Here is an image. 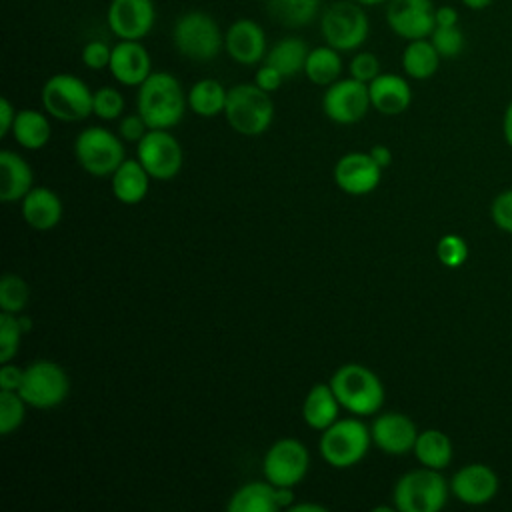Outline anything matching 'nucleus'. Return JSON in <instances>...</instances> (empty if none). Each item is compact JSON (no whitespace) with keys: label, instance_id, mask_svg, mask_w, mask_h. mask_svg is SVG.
Instances as JSON below:
<instances>
[{"label":"nucleus","instance_id":"f257e3e1","mask_svg":"<svg viewBox=\"0 0 512 512\" xmlns=\"http://www.w3.org/2000/svg\"><path fill=\"white\" fill-rule=\"evenodd\" d=\"M188 106V96L180 80L170 72H152L136 94V112L144 118L148 128L168 130L176 126Z\"/></svg>","mask_w":512,"mask_h":512},{"label":"nucleus","instance_id":"f03ea898","mask_svg":"<svg viewBox=\"0 0 512 512\" xmlns=\"http://www.w3.org/2000/svg\"><path fill=\"white\" fill-rule=\"evenodd\" d=\"M172 44L188 60L210 62L224 48V32L208 12L188 10L172 26Z\"/></svg>","mask_w":512,"mask_h":512},{"label":"nucleus","instance_id":"7ed1b4c3","mask_svg":"<svg viewBox=\"0 0 512 512\" xmlns=\"http://www.w3.org/2000/svg\"><path fill=\"white\" fill-rule=\"evenodd\" d=\"M342 408L356 416L376 414L384 404V386L380 378L362 364L340 366L328 382Z\"/></svg>","mask_w":512,"mask_h":512},{"label":"nucleus","instance_id":"20e7f679","mask_svg":"<svg viewBox=\"0 0 512 512\" xmlns=\"http://www.w3.org/2000/svg\"><path fill=\"white\" fill-rule=\"evenodd\" d=\"M450 482L434 468H416L402 474L392 490L398 512H438L446 506Z\"/></svg>","mask_w":512,"mask_h":512},{"label":"nucleus","instance_id":"39448f33","mask_svg":"<svg viewBox=\"0 0 512 512\" xmlns=\"http://www.w3.org/2000/svg\"><path fill=\"white\" fill-rule=\"evenodd\" d=\"M224 116L234 132L242 136H258L266 132L274 120L272 96L254 82L236 84L228 88Z\"/></svg>","mask_w":512,"mask_h":512},{"label":"nucleus","instance_id":"423d86ee","mask_svg":"<svg viewBox=\"0 0 512 512\" xmlns=\"http://www.w3.org/2000/svg\"><path fill=\"white\" fill-rule=\"evenodd\" d=\"M320 34L338 52L358 50L370 34V20L364 6L354 0L330 4L320 14Z\"/></svg>","mask_w":512,"mask_h":512},{"label":"nucleus","instance_id":"0eeeda50","mask_svg":"<svg viewBox=\"0 0 512 512\" xmlns=\"http://www.w3.org/2000/svg\"><path fill=\"white\" fill-rule=\"evenodd\" d=\"M40 100L48 116L62 122H80L92 114L94 92L78 76L58 72L44 82Z\"/></svg>","mask_w":512,"mask_h":512},{"label":"nucleus","instance_id":"6e6552de","mask_svg":"<svg viewBox=\"0 0 512 512\" xmlns=\"http://www.w3.org/2000/svg\"><path fill=\"white\" fill-rule=\"evenodd\" d=\"M372 442V434L358 418H338L320 436V454L332 468L358 464Z\"/></svg>","mask_w":512,"mask_h":512},{"label":"nucleus","instance_id":"1a4fd4ad","mask_svg":"<svg viewBox=\"0 0 512 512\" xmlns=\"http://www.w3.org/2000/svg\"><path fill=\"white\" fill-rule=\"evenodd\" d=\"M74 156L78 164L92 176H112L126 160L122 140L102 126L84 128L74 140Z\"/></svg>","mask_w":512,"mask_h":512},{"label":"nucleus","instance_id":"9d476101","mask_svg":"<svg viewBox=\"0 0 512 512\" xmlns=\"http://www.w3.org/2000/svg\"><path fill=\"white\" fill-rule=\"evenodd\" d=\"M70 390V380L64 368L52 360H36L24 368V378L18 394L28 406L48 410L60 406Z\"/></svg>","mask_w":512,"mask_h":512},{"label":"nucleus","instance_id":"9b49d317","mask_svg":"<svg viewBox=\"0 0 512 512\" xmlns=\"http://www.w3.org/2000/svg\"><path fill=\"white\" fill-rule=\"evenodd\" d=\"M136 158L154 180H172L178 176L184 154L180 142L168 132L150 128L136 146Z\"/></svg>","mask_w":512,"mask_h":512},{"label":"nucleus","instance_id":"f8f14e48","mask_svg":"<svg viewBox=\"0 0 512 512\" xmlns=\"http://www.w3.org/2000/svg\"><path fill=\"white\" fill-rule=\"evenodd\" d=\"M308 466L310 454L306 446L296 438H282L266 450L262 472L270 484L294 488L306 476Z\"/></svg>","mask_w":512,"mask_h":512},{"label":"nucleus","instance_id":"ddd939ff","mask_svg":"<svg viewBox=\"0 0 512 512\" xmlns=\"http://www.w3.org/2000/svg\"><path fill=\"white\" fill-rule=\"evenodd\" d=\"M368 84L356 78H340L326 86L322 96L324 114L336 124H354L362 120L370 108Z\"/></svg>","mask_w":512,"mask_h":512},{"label":"nucleus","instance_id":"4468645a","mask_svg":"<svg viewBox=\"0 0 512 512\" xmlns=\"http://www.w3.org/2000/svg\"><path fill=\"white\" fill-rule=\"evenodd\" d=\"M436 4L432 0H388L384 18L388 28L402 40L430 38Z\"/></svg>","mask_w":512,"mask_h":512},{"label":"nucleus","instance_id":"2eb2a0df","mask_svg":"<svg viewBox=\"0 0 512 512\" xmlns=\"http://www.w3.org/2000/svg\"><path fill=\"white\" fill-rule=\"evenodd\" d=\"M154 22V0H110L106 8V24L118 40H142Z\"/></svg>","mask_w":512,"mask_h":512},{"label":"nucleus","instance_id":"dca6fc26","mask_svg":"<svg viewBox=\"0 0 512 512\" xmlns=\"http://www.w3.org/2000/svg\"><path fill=\"white\" fill-rule=\"evenodd\" d=\"M498 474L482 462L464 464L450 478V494L466 506H482L498 494Z\"/></svg>","mask_w":512,"mask_h":512},{"label":"nucleus","instance_id":"f3484780","mask_svg":"<svg viewBox=\"0 0 512 512\" xmlns=\"http://www.w3.org/2000/svg\"><path fill=\"white\" fill-rule=\"evenodd\" d=\"M224 50L234 62L242 66L264 62L268 52L266 32L256 20L238 18L224 32Z\"/></svg>","mask_w":512,"mask_h":512},{"label":"nucleus","instance_id":"a211bd4d","mask_svg":"<svg viewBox=\"0 0 512 512\" xmlns=\"http://www.w3.org/2000/svg\"><path fill=\"white\" fill-rule=\"evenodd\" d=\"M382 178V168L370 156V152H348L334 166L336 186L352 196H364L372 192Z\"/></svg>","mask_w":512,"mask_h":512},{"label":"nucleus","instance_id":"6ab92c4d","mask_svg":"<svg viewBox=\"0 0 512 512\" xmlns=\"http://www.w3.org/2000/svg\"><path fill=\"white\" fill-rule=\"evenodd\" d=\"M108 70L122 86H140L152 74V58L140 40H118L112 46Z\"/></svg>","mask_w":512,"mask_h":512},{"label":"nucleus","instance_id":"aec40b11","mask_svg":"<svg viewBox=\"0 0 512 512\" xmlns=\"http://www.w3.org/2000/svg\"><path fill=\"white\" fill-rule=\"evenodd\" d=\"M372 442L386 454L402 456L414 450L418 428L410 416L400 412H384L370 426Z\"/></svg>","mask_w":512,"mask_h":512},{"label":"nucleus","instance_id":"412c9836","mask_svg":"<svg viewBox=\"0 0 512 512\" xmlns=\"http://www.w3.org/2000/svg\"><path fill=\"white\" fill-rule=\"evenodd\" d=\"M370 104L384 116H398L408 110L412 102V88L408 80L394 72H380L368 84Z\"/></svg>","mask_w":512,"mask_h":512},{"label":"nucleus","instance_id":"4be33fe9","mask_svg":"<svg viewBox=\"0 0 512 512\" xmlns=\"http://www.w3.org/2000/svg\"><path fill=\"white\" fill-rule=\"evenodd\" d=\"M22 216L34 230H52L62 218V200L54 190L36 186L22 198Z\"/></svg>","mask_w":512,"mask_h":512},{"label":"nucleus","instance_id":"5701e85b","mask_svg":"<svg viewBox=\"0 0 512 512\" xmlns=\"http://www.w3.org/2000/svg\"><path fill=\"white\" fill-rule=\"evenodd\" d=\"M0 200L16 202L22 200L34 186V174L30 164L12 150L0 152Z\"/></svg>","mask_w":512,"mask_h":512},{"label":"nucleus","instance_id":"b1692460","mask_svg":"<svg viewBox=\"0 0 512 512\" xmlns=\"http://www.w3.org/2000/svg\"><path fill=\"white\" fill-rule=\"evenodd\" d=\"M340 402L330 384H314L302 404V418L314 430H326L338 420Z\"/></svg>","mask_w":512,"mask_h":512},{"label":"nucleus","instance_id":"393cba45","mask_svg":"<svg viewBox=\"0 0 512 512\" xmlns=\"http://www.w3.org/2000/svg\"><path fill=\"white\" fill-rule=\"evenodd\" d=\"M150 174L140 160L126 158L112 174V192L122 204H138L146 198Z\"/></svg>","mask_w":512,"mask_h":512},{"label":"nucleus","instance_id":"a878e982","mask_svg":"<svg viewBox=\"0 0 512 512\" xmlns=\"http://www.w3.org/2000/svg\"><path fill=\"white\" fill-rule=\"evenodd\" d=\"M228 512H276L278 506V490L268 480L248 482L240 486L228 500Z\"/></svg>","mask_w":512,"mask_h":512},{"label":"nucleus","instance_id":"bb28decb","mask_svg":"<svg viewBox=\"0 0 512 512\" xmlns=\"http://www.w3.org/2000/svg\"><path fill=\"white\" fill-rule=\"evenodd\" d=\"M442 56L430 42V38L408 40L402 50V70L412 80H428L440 68Z\"/></svg>","mask_w":512,"mask_h":512},{"label":"nucleus","instance_id":"cd10ccee","mask_svg":"<svg viewBox=\"0 0 512 512\" xmlns=\"http://www.w3.org/2000/svg\"><path fill=\"white\" fill-rule=\"evenodd\" d=\"M412 452L422 466L434 468L440 472L444 468H448V464L452 462V456H454L452 440L448 438L446 432H442L438 428H428V430L418 432Z\"/></svg>","mask_w":512,"mask_h":512},{"label":"nucleus","instance_id":"c85d7f7f","mask_svg":"<svg viewBox=\"0 0 512 512\" xmlns=\"http://www.w3.org/2000/svg\"><path fill=\"white\" fill-rule=\"evenodd\" d=\"M308 44L300 36H286L268 48L264 62L278 68L284 78H292L300 72H304V64L308 58Z\"/></svg>","mask_w":512,"mask_h":512},{"label":"nucleus","instance_id":"c756f323","mask_svg":"<svg viewBox=\"0 0 512 512\" xmlns=\"http://www.w3.org/2000/svg\"><path fill=\"white\" fill-rule=\"evenodd\" d=\"M52 134L48 116L40 110L24 108L16 112V120L12 126V136L22 148L28 150H40L48 144Z\"/></svg>","mask_w":512,"mask_h":512},{"label":"nucleus","instance_id":"7c9ffc66","mask_svg":"<svg viewBox=\"0 0 512 512\" xmlns=\"http://www.w3.org/2000/svg\"><path fill=\"white\" fill-rule=\"evenodd\" d=\"M342 68L344 66L340 52L324 42L322 46L310 48L304 64V74L316 86H330L340 80Z\"/></svg>","mask_w":512,"mask_h":512},{"label":"nucleus","instance_id":"2f4dec72","mask_svg":"<svg viewBox=\"0 0 512 512\" xmlns=\"http://www.w3.org/2000/svg\"><path fill=\"white\" fill-rule=\"evenodd\" d=\"M188 106L202 118H214L224 112L228 90L216 78H202L188 90Z\"/></svg>","mask_w":512,"mask_h":512},{"label":"nucleus","instance_id":"473e14b6","mask_svg":"<svg viewBox=\"0 0 512 512\" xmlns=\"http://www.w3.org/2000/svg\"><path fill=\"white\" fill-rule=\"evenodd\" d=\"M322 0H266L270 18L286 28H304L320 14Z\"/></svg>","mask_w":512,"mask_h":512},{"label":"nucleus","instance_id":"72a5a7b5","mask_svg":"<svg viewBox=\"0 0 512 512\" xmlns=\"http://www.w3.org/2000/svg\"><path fill=\"white\" fill-rule=\"evenodd\" d=\"M30 298L28 284L16 274H4L0 280V308L2 312L20 314Z\"/></svg>","mask_w":512,"mask_h":512},{"label":"nucleus","instance_id":"f704fd0d","mask_svg":"<svg viewBox=\"0 0 512 512\" xmlns=\"http://www.w3.org/2000/svg\"><path fill=\"white\" fill-rule=\"evenodd\" d=\"M26 416V400L14 390H0V434L8 436Z\"/></svg>","mask_w":512,"mask_h":512},{"label":"nucleus","instance_id":"c9c22d12","mask_svg":"<svg viewBox=\"0 0 512 512\" xmlns=\"http://www.w3.org/2000/svg\"><path fill=\"white\" fill-rule=\"evenodd\" d=\"M22 326L18 314L2 312L0 314V364L12 362L18 354L20 340H22Z\"/></svg>","mask_w":512,"mask_h":512},{"label":"nucleus","instance_id":"e433bc0d","mask_svg":"<svg viewBox=\"0 0 512 512\" xmlns=\"http://www.w3.org/2000/svg\"><path fill=\"white\" fill-rule=\"evenodd\" d=\"M430 42L434 44V48L438 50V54L442 58H456L462 54L464 46H466V38L464 32L460 30L458 24L452 26H434L432 34H430Z\"/></svg>","mask_w":512,"mask_h":512},{"label":"nucleus","instance_id":"4c0bfd02","mask_svg":"<svg viewBox=\"0 0 512 512\" xmlns=\"http://www.w3.org/2000/svg\"><path fill=\"white\" fill-rule=\"evenodd\" d=\"M436 258L446 268H460L468 260V244L458 234H444L436 244Z\"/></svg>","mask_w":512,"mask_h":512},{"label":"nucleus","instance_id":"58836bf2","mask_svg":"<svg viewBox=\"0 0 512 512\" xmlns=\"http://www.w3.org/2000/svg\"><path fill=\"white\" fill-rule=\"evenodd\" d=\"M124 112V96L120 90L112 86H102L94 90V100H92V114H96L102 120H116Z\"/></svg>","mask_w":512,"mask_h":512},{"label":"nucleus","instance_id":"ea45409f","mask_svg":"<svg viewBox=\"0 0 512 512\" xmlns=\"http://www.w3.org/2000/svg\"><path fill=\"white\" fill-rule=\"evenodd\" d=\"M348 72L352 78L370 84L380 74V60L374 52H356L348 62Z\"/></svg>","mask_w":512,"mask_h":512},{"label":"nucleus","instance_id":"a19ab883","mask_svg":"<svg viewBox=\"0 0 512 512\" xmlns=\"http://www.w3.org/2000/svg\"><path fill=\"white\" fill-rule=\"evenodd\" d=\"M490 216L498 230L512 234V188H506L494 196Z\"/></svg>","mask_w":512,"mask_h":512},{"label":"nucleus","instance_id":"79ce46f5","mask_svg":"<svg viewBox=\"0 0 512 512\" xmlns=\"http://www.w3.org/2000/svg\"><path fill=\"white\" fill-rule=\"evenodd\" d=\"M110 56H112V46L104 40H90L82 46V52H80V58H82L84 66L90 68V70L108 68Z\"/></svg>","mask_w":512,"mask_h":512},{"label":"nucleus","instance_id":"37998d69","mask_svg":"<svg viewBox=\"0 0 512 512\" xmlns=\"http://www.w3.org/2000/svg\"><path fill=\"white\" fill-rule=\"evenodd\" d=\"M282 82H284V74L268 62H262L254 74V84L268 94L276 92L282 86Z\"/></svg>","mask_w":512,"mask_h":512},{"label":"nucleus","instance_id":"c03bdc74","mask_svg":"<svg viewBox=\"0 0 512 512\" xmlns=\"http://www.w3.org/2000/svg\"><path fill=\"white\" fill-rule=\"evenodd\" d=\"M148 124L144 122V118L136 112V114H128L120 120V126H118V132L122 136V140L126 142H140L142 136L148 132Z\"/></svg>","mask_w":512,"mask_h":512},{"label":"nucleus","instance_id":"a18cd8bd","mask_svg":"<svg viewBox=\"0 0 512 512\" xmlns=\"http://www.w3.org/2000/svg\"><path fill=\"white\" fill-rule=\"evenodd\" d=\"M24 378V368L12 364V362H4L0 368V390H14L18 392L20 384Z\"/></svg>","mask_w":512,"mask_h":512},{"label":"nucleus","instance_id":"49530a36","mask_svg":"<svg viewBox=\"0 0 512 512\" xmlns=\"http://www.w3.org/2000/svg\"><path fill=\"white\" fill-rule=\"evenodd\" d=\"M16 120V110L10 104L8 98H0V136H8V132H12Z\"/></svg>","mask_w":512,"mask_h":512},{"label":"nucleus","instance_id":"de8ad7c7","mask_svg":"<svg viewBox=\"0 0 512 512\" xmlns=\"http://www.w3.org/2000/svg\"><path fill=\"white\" fill-rule=\"evenodd\" d=\"M434 22H436V26H452V24H458V22H460V14H458V10H456L454 6H450V4L436 6Z\"/></svg>","mask_w":512,"mask_h":512},{"label":"nucleus","instance_id":"09e8293b","mask_svg":"<svg viewBox=\"0 0 512 512\" xmlns=\"http://www.w3.org/2000/svg\"><path fill=\"white\" fill-rule=\"evenodd\" d=\"M370 156L376 160L380 168H388L392 164V152L384 144H376L370 148Z\"/></svg>","mask_w":512,"mask_h":512},{"label":"nucleus","instance_id":"8fccbe9b","mask_svg":"<svg viewBox=\"0 0 512 512\" xmlns=\"http://www.w3.org/2000/svg\"><path fill=\"white\" fill-rule=\"evenodd\" d=\"M502 136L506 144L512 148V100L506 104V110L502 116Z\"/></svg>","mask_w":512,"mask_h":512},{"label":"nucleus","instance_id":"3c124183","mask_svg":"<svg viewBox=\"0 0 512 512\" xmlns=\"http://www.w3.org/2000/svg\"><path fill=\"white\" fill-rule=\"evenodd\" d=\"M492 2H494V0H460V4H462L464 8H468V10H472V12H482V10L490 8Z\"/></svg>","mask_w":512,"mask_h":512},{"label":"nucleus","instance_id":"603ef678","mask_svg":"<svg viewBox=\"0 0 512 512\" xmlns=\"http://www.w3.org/2000/svg\"><path fill=\"white\" fill-rule=\"evenodd\" d=\"M290 512H326V506H322V504H292L290 508H288Z\"/></svg>","mask_w":512,"mask_h":512},{"label":"nucleus","instance_id":"864d4df0","mask_svg":"<svg viewBox=\"0 0 512 512\" xmlns=\"http://www.w3.org/2000/svg\"><path fill=\"white\" fill-rule=\"evenodd\" d=\"M354 2L362 4L364 8H368V6H382V4H386L388 0H354Z\"/></svg>","mask_w":512,"mask_h":512},{"label":"nucleus","instance_id":"5fc2aeb1","mask_svg":"<svg viewBox=\"0 0 512 512\" xmlns=\"http://www.w3.org/2000/svg\"><path fill=\"white\" fill-rule=\"evenodd\" d=\"M20 326H22V330H24V334L32 328V322H30V318L28 316H20Z\"/></svg>","mask_w":512,"mask_h":512}]
</instances>
